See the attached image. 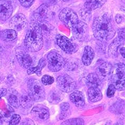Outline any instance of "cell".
Instances as JSON below:
<instances>
[{"mask_svg":"<svg viewBox=\"0 0 125 125\" xmlns=\"http://www.w3.org/2000/svg\"><path fill=\"white\" fill-rule=\"evenodd\" d=\"M125 65L123 63H120L117 65L115 70V80H125Z\"/></svg>","mask_w":125,"mask_h":125,"instance_id":"cell-25","label":"cell"},{"mask_svg":"<svg viewBox=\"0 0 125 125\" xmlns=\"http://www.w3.org/2000/svg\"></svg>","mask_w":125,"mask_h":125,"instance_id":"cell-43","label":"cell"},{"mask_svg":"<svg viewBox=\"0 0 125 125\" xmlns=\"http://www.w3.org/2000/svg\"><path fill=\"white\" fill-rule=\"evenodd\" d=\"M92 31L95 38L102 42L109 41L115 35V30L107 14L95 18L92 24Z\"/></svg>","mask_w":125,"mask_h":125,"instance_id":"cell-1","label":"cell"},{"mask_svg":"<svg viewBox=\"0 0 125 125\" xmlns=\"http://www.w3.org/2000/svg\"><path fill=\"white\" fill-rule=\"evenodd\" d=\"M17 38V33L13 29H6L0 31V38L5 42H11Z\"/></svg>","mask_w":125,"mask_h":125,"instance_id":"cell-21","label":"cell"},{"mask_svg":"<svg viewBox=\"0 0 125 125\" xmlns=\"http://www.w3.org/2000/svg\"><path fill=\"white\" fill-rule=\"evenodd\" d=\"M87 94L89 100L92 102H98L102 99V92L97 87H89L87 91Z\"/></svg>","mask_w":125,"mask_h":125,"instance_id":"cell-20","label":"cell"},{"mask_svg":"<svg viewBox=\"0 0 125 125\" xmlns=\"http://www.w3.org/2000/svg\"><path fill=\"white\" fill-rule=\"evenodd\" d=\"M28 94L34 101L42 102L45 98V91L40 81L31 79L28 82Z\"/></svg>","mask_w":125,"mask_h":125,"instance_id":"cell-3","label":"cell"},{"mask_svg":"<svg viewBox=\"0 0 125 125\" xmlns=\"http://www.w3.org/2000/svg\"><path fill=\"white\" fill-rule=\"evenodd\" d=\"M71 28L73 37L79 41H83L89 35L88 26L82 21L79 20Z\"/></svg>","mask_w":125,"mask_h":125,"instance_id":"cell-8","label":"cell"},{"mask_svg":"<svg viewBox=\"0 0 125 125\" xmlns=\"http://www.w3.org/2000/svg\"><path fill=\"white\" fill-rule=\"evenodd\" d=\"M121 101L122 100H121L120 102H118L117 103L116 102V104H115L116 106L115 105L112 106L111 108L113 109L112 110V112H115V114H121L124 112V101H123V102H121Z\"/></svg>","mask_w":125,"mask_h":125,"instance_id":"cell-29","label":"cell"},{"mask_svg":"<svg viewBox=\"0 0 125 125\" xmlns=\"http://www.w3.org/2000/svg\"><path fill=\"white\" fill-rule=\"evenodd\" d=\"M57 84L62 91L69 93L76 89V83L72 78L67 75L59 76L57 78Z\"/></svg>","mask_w":125,"mask_h":125,"instance_id":"cell-6","label":"cell"},{"mask_svg":"<svg viewBox=\"0 0 125 125\" xmlns=\"http://www.w3.org/2000/svg\"><path fill=\"white\" fill-rule=\"evenodd\" d=\"M7 93V90L6 89L3 88L0 90V98L5 96Z\"/></svg>","mask_w":125,"mask_h":125,"instance_id":"cell-39","label":"cell"},{"mask_svg":"<svg viewBox=\"0 0 125 125\" xmlns=\"http://www.w3.org/2000/svg\"><path fill=\"white\" fill-rule=\"evenodd\" d=\"M123 16L120 14H117L115 15V19L117 23H121L123 21Z\"/></svg>","mask_w":125,"mask_h":125,"instance_id":"cell-37","label":"cell"},{"mask_svg":"<svg viewBox=\"0 0 125 125\" xmlns=\"http://www.w3.org/2000/svg\"><path fill=\"white\" fill-rule=\"evenodd\" d=\"M21 125H35L34 122L29 118H26L22 121Z\"/></svg>","mask_w":125,"mask_h":125,"instance_id":"cell-38","label":"cell"},{"mask_svg":"<svg viewBox=\"0 0 125 125\" xmlns=\"http://www.w3.org/2000/svg\"><path fill=\"white\" fill-rule=\"evenodd\" d=\"M125 47H122L120 49V53H121V55H122V56L124 58L125 57Z\"/></svg>","mask_w":125,"mask_h":125,"instance_id":"cell-40","label":"cell"},{"mask_svg":"<svg viewBox=\"0 0 125 125\" xmlns=\"http://www.w3.org/2000/svg\"><path fill=\"white\" fill-rule=\"evenodd\" d=\"M48 12V7L46 4H43L37 8L33 13V18L35 21L45 20L47 16Z\"/></svg>","mask_w":125,"mask_h":125,"instance_id":"cell-18","label":"cell"},{"mask_svg":"<svg viewBox=\"0 0 125 125\" xmlns=\"http://www.w3.org/2000/svg\"><path fill=\"white\" fill-rule=\"evenodd\" d=\"M19 1L22 7L28 8L32 5L35 0H19Z\"/></svg>","mask_w":125,"mask_h":125,"instance_id":"cell-35","label":"cell"},{"mask_svg":"<svg viewBox=\"0 0 125 125\" xmlns=\"http://www.w3.org/2000/svg\"><path fill=\"white\" fill-rule=\"evenodd\" d=\"M50 99L52 100V102L53 103H58L62 100V97L61 96V94H58L55 92H53V93L51 94V98ZM52 103V104H53Z\"/></svg>","mask_w":125,"mask_h":125,"instance_id":"cell-34","label":"cell"},{"mask_svg":"<svg viewBox=\"0 0 125 125\" xmlns=\"http://www.w3.org/2000/svg\"><path fill=\"white\" fill-rule=\"evenodd\" d=\"M33 100L29 95H22L20 99H19L20 105H21L23 108H29L32 105Z\"/></svg>","mask_w":125,"mask_h":125,"instance_id":"cell-24","label":"cell"},{"mask_svg":"<svg viewBox=\"0 0 125 125\" xmlns=\"http://www.w3.org/2000/svg\"><path fill=\"white\" fill-rule=\"evenodd\" d=\"M56 39L57 45L66 54H74L79 49V47L76 44L61 34H57Z\"/></svg>","mask_w":125,"mask_h":125,"instance_id":"cell-5","label":"cell"},{"mask_svg":"<svg viewBox=\"0 0 125 125\" xmlns=\"http://www.w3.org/2000/svg\"><path fill=\"white\" fill-rule=\"evenodd\" d=\"M84 124V121L83 119L81 118H72L70 119L64 121L62 123V125H82Z\"/></svg>","mask_w":125,"mask_h":125,"instance_id":"cell-28","label":"cell"},{"mask_svg":"<svg viewBox=\"0 0 125 125\" xmlns=\"http://www.w3.org/2000/svg\"><path fill=\"white\" fill-rule=\"evenodd\" d=\"M59 18L65 26L71 28L79 21L77 14L71 9L66 8L62 9L59 14Z\"/></svg>","mask_w":125,"mask_h":125,"instance_id":"cell-7","label":"cell"},{"mask_svg":"<svg viewBox=\"0 0 125 125\" xmlns=\"http://www.w3.org/2000/svg\"><path fill=\"white\" fill-rule=\"evenodd\" d=\"M71 102L77 107H82L85 104V98L82 92L75 91L71 93L70 96Z\"/></svg>","mask_w":125,"mask_h":125,"instance_id":"cell-15","label":"cell"},{"mask_svg":"<svg viewBox=\"0 0 125 125\" xmlns=\"http://www.w3.org/2000/svg\"><path fill=\"white\" fill-rule=\"evenodd\" d=\"M123 42L118 38H116L114 40V42L111 43V44L109 46V52L110 54L113 56H115L117 54L118 48L120 45V42Z\"/></svg>","mask_w":125,"mask_h":125,"instance_id":"cell-26","label":"cell"},{"mask_svg":"<svg viewBox=\"0 0 125 125\" xmlns=\"http://www.w3.org/2000/svg\"><path fill=\"white\" fill-rule=\"evenodd\" d=\"M114 86L115 89L122 91L125 90V80H115Z\"/></svg>","mask_w":125,"mask_h":125,"instance_id":"cell-31","label":"cell"},{"mask_svg":"<svg viewBox=\"0 0 125 125\" xmlns=\"http://www.w3.org/2000/svg\"><path fill=\"white\" fill-rule=\"evenodd\" d=\"M27 24V19L26 16L22 13H18L11 19L9 26L15 31H21L26 27Z\"/></svg>","mask_w":125,"mask_h":125,"instance_id":"cell-10","label":"cell"},{"mask_svg":"<svg viewBox=\"0 0 125 125\" xmlns=\"http://www.w3.org/2000/svg\"><path fill=\"white\" fill-rule=\"evenodd\" d=\"M13 7L8 0H0V20L6 21L13 13Z\"/></svg>","mask_w":125,"mask_h":125,"instance_id":"cell-11","label":"cell"},{"mask_svg":"<svg viewBox=\"0 0 125 125\" xmlns=\"http://www.w3.org/2000/svg\"><path fill=\"white\" fill-rule=\"evenodd\" d=\"M113 72L112 65L107 62H102L100 64L96 69V74L101 80H104L110 76Z\"/></svg>","mask_w":125,"mask_h":125,"instance_id":"cell-12","label":"cell"},{"mask_svg":"<svg viewBox=\"0 0 125 125\" xmlns=\"http://www.w3.org/2000/svg\"><path fill=\"white\" fill-rule=\"evenodd\" d=\"M85 82L87 86L89 87H99L101 85V79L96 73H90L86 77Z\"/></svg>","mask_w":125,"mask_h":125,"instance_id":"cell-17","label":"cell"},{"mask_svg":"<svg viewBox=\"0 0 125 125\" xmlns=\"http://www.w3.org/2000/svg\"><path fill=\"white\" fill-rule=\"evenodd\" d=\"M46 65V62L44 58H42L40 59L38 62V65L36 67H33L30 68L27 71L28 74H31L33 73H36L38 76H40L42 74V71Z\"/></svg>","mask_w":125,"mask_h":125,"instance_id":"cell-22","label":"cell"},{"mask_svg":"<svg viewBox=\"0 0 125 125\" xmlns=\"http://www.w3.org/2000/svg\"><path fill=\"white\" fill-rule=\"evenodd\" d=\"M31 114L34 119L41 123L47 121L50 117L48 109L42 104L37 105L34 107L31 110Z\"/></svg>","mask_w":125,"mask_h":125,"instance_id":"cell-9","label":"cell"},{"mask_svg":"<svg viewBox=\"0 0 125 125\" xmlns=\"http://www.w3.org/2000/svg\"><path fill=\"white\" fill-rule=\"evenodd\" d=\"M107 1V0H87L84 4V8L91 12L101 8Z\"/></svg>","mask_w":125,"mask_h":125,"instance_id":"cell-19","label":"cell"},{"mask_svg":"<svg viewBox=\"0 0 125 125\" xmlns=\"http://www.w3.org/2000/svg\"><path fill=\"white\" fill-rule=\"evenodd\" d=\"M21 120V117L19 115H14L12 116L9 122L10 125H16L19 124Z\"/></svg>","mask_w":125,"mask_h":125,"instance_id":"cell-32","label":"cell"},{"mask_svg":"<svg viewBox=\"0 0 125 125\" xmlns=\"http://www.w3.org/2000/svg\"><path fill=\"white\" fill-rule=\"evenodd\" d=\"M8 100L12 107L18 108L20 106L19 99H18V96L14 93H11L9 95Z\"/></svg>","mask_w":125,"mask_h":125,"instance_id":"cell-27","label":"cell"},{"mask_svg":"<svg viewBox=\"0 0 125 125\" xmlns=\"http://www.w3.org/2000/svg\"><path fill=\"white\" fill-rule=\"evenodd\" d=\"M47 59L49 70L53 72L61 70L65 65V59L58 52L54 51L48 53Z\"/></svg>","mask_w":125,"mask_h":125,"instance_id":"cell-4","label":"cell"},{"mask_svg":"<svg viewBox=\"0 0 125 125\" xmlns=\"http://www.w3.org/2000/svg\"><path fill=\"white\" fill-rule=\"evenodd\" d=\"M0 79H1V76H0Z\"/></svg>","mask_w":125,"mask_h":125,"instance_id":"cell-42","label":"cell"},{"mask_svg":"<svg viewBox=\"0 0 125 125\" xmlns=\"http://www.w3.org/2000/svg\"><path fill=\"white\" fill-rule=\"evenodd\" d=\"M62 1H64V2H66V1H70V0H62Z\"/></svg>","mask_w":125,"mask_h":125,"instance_id":"cell-41","label":"cell"},{"mask_svg":"<svg viewBox=\"0 0 125 125\" xmlns=\"http://www.w3.org/2000/svg\"><path fill=\"white\" fill-rule=\"evenodd\" d=\"M115 90H116V89H115L114 84L109 85L107 91V95L108 97L109 98L113 97L115 92Z\"/></svg>","mask_w":125,"mask_h":125,"instance_id":"cell-33","label":"cell"},{"mask_svg":"<svg viewBox=\"0 0 125 125\" xmlns=\"http://www.w3.org/2000/svg\"><path fill=\"white\" fill-rule=\"evenodd\" d=\"M17 58L20 66L24 68H29L32 66L33 62L31 56L23 51L18 52Z\"/></svg>","mask_w":125,"mask_h":125,"instance_id":"cell-13","label":"cell"},{"mask_svg":"<svg viewBox=\"0 0 125 125\" xmlns=\"http://www.w3.org/2000/svg\"><path fill=\"white\" fill-rule=\"evenodd\" d=\"M118 38L121 41L124 42L125 40V29H120L118 30Z\"/></svg>","mask_w":125,"mask_h":125,"instance_id":"cell-36","label":"cell"},{"mask_svg":"<svg viewBox=\"0 0 125 125\" xmlns=\"http://www.w3.org/2000/svg\"><path fill=\"white\" fill-rule=\"evenodd\" d=\"M94 52L93 48L89 46H86L84 48L83 54L82 57L83 64L85 66H89L91 64L94 57Z\"/></svg>","mask_w":125,"mask_h":125,"instance_id":"cell-16","label":"cell"},{"mask_svg":"<svg viewBox=\"0 0 125 125\" xmlns=\"http://www.w3.org/2000/svg\"><path fill=\"white\" fill-rule=\"evenodd\" d=\"M54 82V77L48 75H45L42 78V83L44 85H49L52 84Z\"/></svg>","mask_w":125,"mask_h":125,"instance_id":"cell-30","label":"cell"},{"mask_svg":"<svg viewBox=\"0 0 125 125\" xmlns=\"http://www.w3.org/2000/svg\"><path fill=\"white\" fill-rule=\"evenodd\" d=\"M61 114L59 115L60 119H65L71 115L70 105L68 103H63L60 105Z\"/></svg>","mask_w":125,"mask_h":125,"instance_id":"cell-23","label":"cell"},{"mask_svg":"<svg viewBox=\"0 0 125 125\" xmlns=\"http://www.w3.org/2000/svg\"><path fill=\"white\" fill-rule=\"evenodd\" d=\"M24 45L31 52H37L42 48L43 36L35 21L31 22L29 29L25 37Z\"/></svg>","mask_w":125,"mask_h":125,"instance_id":"cell-2","label":"cell"},{"mask_svg":"<svg viewBox=\"0 0 125 125\" xmlns=\"http://www.w3.org/2000/svg\"><path fill=\"white\" fill-rule=\"evenodd\" d=\"M41 31L42 36L50 37L54 32V27L45 20L35 21Z\"/></svg>","mask_w":125,"mask_h":125,"instance_id":"cell-14","label":"cell"}]
</instances>
